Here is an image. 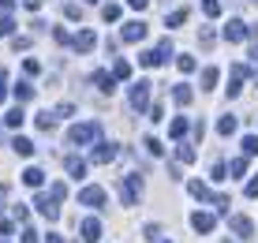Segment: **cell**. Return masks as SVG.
I'll list each match as a JSON object with an SVG mask.
<instances>
[{
    "label": "cell",
    "instance_id": "obj_8",
    "mask_svg": "<svg viewBox=\"0 0 258 243\" xmlns=\"http://www.w3.org/2000/svg\"><path fill=\"white\" fill-rule=\"evenodd\" d=\"M68 45H71L75 52H90L94 45H97V34H94V30H79L75 38H68Z\"/></svg>",
    "mask_w": 258,
    "mask_h": 243
},
{
    "label": "cell",
    "instance_id": "obj_55",
    "mask_svg": "<svg viewBox=\"0 0 258 243\" xmlns=\"http://www.w3.org/2000/svg\"><path fill=\"white\" fill-rule=\"evenodd\" d=\"M254 4H258V0H254Z\"/></svg>",
    "mask_w": 258,
    "mask_h": 243
},
{
    "label": "cell",
    "instance_id": "obj_41",
    "mask_svg": "<svg viewBox=\"0 0 258 243\" xmlns=\"http://www.w3.org/2000/svg\"><path fill=\"white\" fill-rule=\"evenodd\" d=\"M64 15H68V19H83V8H79V4H68Z\"/></svg>",
    "mask_w": 258,
    "mask_h": 243
},
{
    "label": "cell",
    "instance_id": "obj_13",
    "mask_svg": "<svg viewBox=\"0 0 258 243\" xmlns=\"http://www.w3.org/2000/svg\"><path fill=\"white\" fill-rule=\"evenodd\" d=\"M213 224H217L213 213H191V228L195 232H213Z\"/></svg>",
    "mask_w": 258,
    "mask_h": 243
},
{
    "label": "cell",
    "instance_id": "obj_52",
    "mask_svg": "<svg viewBox=\"0 0 258 243\" xmlns=\"http://www.w3.org/2000/svg\"><path fill=\"white\" fill-rule=\"evenodd\" d=\"M45 243H64V239H60L56 232H49V239H45Z\"/></svg>",
    "mask_w": 258,
    "mask_h": 243
},
{
    "label": "cell",
    "instance_id": "obj_4",
    "mask_svg": "<svg viewBox=\"0 0 258 243\" xmlns=\"http://www.w3.org/2000/svg\"><path fill=\"white\" fill-rule=\"evenodd\" d=\"M150 86H154V83H146V79H139V83L131 86L127 101H131V109H135V112H142V109L150 105Z\"/></svg>",
    "mask_w": 258,
    "mask_h": 243
},
{
    "label": "cell",
    "instance_id": "obj_27",
    "mask_svg": "<svg viewBox=\"0 0 258 243\" xmlns=\"http://www.w3.org/2000/svg\"><path fill=\"white\" fill-rule=\"evenodd\" d=\"M165 23H168V26H183V23H187V8H176V12L168 15Z\"/></svg>",
    "mask_w": 258,
    "mask_h": 243
},
{
    "label": "cell",
    "instance_id": "obj_17",
    "mask_svg": "<svg viewBox=\"0 0 258 243\" xmlns=\"http://www.w3.org/2000/svg\"><path fill=\"white\" fill-rule=\"evenodd\" d=\"M94 83H97L101 94H112V90H116V79H112L109 71H94Z\"/></svg>",
    "mask_w": 258,
    "mask_h": 243
},
{
    "label": "cell",
    "instance_id": "obj_14",
    "mask_svg": "<svg viewBox=\"0 0 258 243\" xmlns=\"http://www.w3.org/2000/svg\"><path fill=\"white\" fill-rule=\"evenodd\" d=\"M165 60H168V56H165L161 49H146V52H139V64H142V68H157V64H165Z\"/></svg>",
    "mask_w": 258,
    "mask_h": 243
},
{
    "label": "cell",
    "instance_id": "obj_33",
    "mask_svg": "<svg viewBox=\"0 0 258 243\" xmlns=\"http://www.w3.org/2000/svg\"><path fill=\"white\" fill-rule=\"evenodd\" d=\"M15 97H19V101H30V97H34V86H30V83H19V86H15Z\"/></svg>",
    "mask_w": 258,
    "mask_h": 243
},
{
    "label": "cell",
    "instance_id": "obj_1",
    "mask_svg": "<svg viewBox=\"0 0 258 243\" xmlns=\"http://www.w3.org/2000/svg\"><path fill=\"white\" fill-rule=\"evenodd\" d=\"M101 139V124L90 120V124H75V128L68 131V142L71 146H94V142Z\"/></svg>",
    "mask_w": 258,
    "mask_h": 243
},
{
    "label": "cell",
    "instance_id": "obj_47",
    "mask_svg": "<svg viewBox=\"0 0 258 243\" xmlns=\"http://www.w3.org/2000/svg\"><path fill=\"white\" fill-rule=\"evenodd\" d=\"M52 38H56L60 45H68V30H64V26H56V30H52Z\"/></svg>",
    "mask_w": 258,
    "mask_h": 243
},
{
    "label": "cell",
    "instance_id": "obj_21",
    "mask_svg": "<svg viewBox=\"0 0 258 243\" xmlns=\"http://www.w3.org/2000/svg\"><path fill=\"white\" fill-rule=\"evenodd\" d=\"M213 41H217L213 26H199V45H202V49H213Z\"/></svg>",
    "mask_w": 258,
    "mask_h": 243
},
{
    "label": "cell",
    "instance_id": "obj_16",
    "mask_svg": "<svg viewBox=\"0 0 258 243\" xmlns=\"http://www.w3.org/2000/svg\"><path fill=\"white\" fill-rule=\"evenodd\" d=\"M64 168H68V176H75V179L86 176V161L83 157H64Z\"/></svg>",
    "mask_w": 258,
    "mask_h": 243
},
{
    "label": "cell",
    "instance_id": "obj_29",
    "mask_svg": "<svg viewBox=\"0 0 258 243\" xmlns=\"http://www.w3.org/2000/svg\"><path fill=\"white\" fill-rule=\"evenodd\" d=\"M23 120H26V116H23V109H12V112L4 116V124H8V128H23Z\"/></svg>",
    "mask_w": 258,
    "mask_h": 243
},
{
    "label": "cell",
    "instance_id": "obj_6",
    "mask_svg": "<svg viewBox=\"0 0 258 243\" xmlns=\"http://www.w3.org/2000/svg\"><path fill=\"white\" fill-rule=\"evenodd\" d=\"M116 154H120V150L112 146V142H101V139H97V146H94L90 161H94V165H109V161H116Z\"/></svg>",
    "mask_w": 258,
    "mask_h": 243
},
{
    "label": "cell",
    "instance_id": "obj_18",
    "mask_svg": "<svg viewBox=\"0 0 258 243\" xmlns=\"http://www.w3.org/2000/svg\"><path fill=\"white\" fill-rule=\"evenodd\" d=\"M12 150H15L19 157H30V154H34V142L23 139V135H15V139H12Z\"/></svg>",
    "mask_w": 258,
    "mask_h": 243
},
{
    "label": "cell",
    "instance_id": "obj_23",
    "mask_svg": "<svg viewBox=\"0 0 258 243\" xmlns=\"http://www.w3.org/2000/svg\"><path fill=\"white\" fill-rule=\"evenodd\" d=\"M195 157H199V154H195V146H187V142H180V146H176V161H183V165H191Z\"/></svg>",
    "mask_w": 258,
    "mask_h": 243
},
{
    "label": "cell",
    "instance_id": "obj_38",
    "mask_svg": "<svg viewBox=\"0 0 258 243\" xmlns=\"http://www.w3.org/2000/svg\"><path fill=\"white\" fill-rule=\"evenodd\" d=\"M243 195H247V199H258V176H251V179H247Z\"/></svg>",
    "mask_w": 258,
    "mask_h": 243
},
{
    "label": "cell",
    "instance_id": "obj_24",
    "mask_svg": "<svg viewBox=\"0 0 258 243\" xmlns=\"http://www.w3.org/2000/svg\"><path fill=\"white\" fill-rule=\"evenodd\" d=\"M243 157H258V135H243Z\"/></svg>",
    "mask_w": 258,
    "mask_h": 243
},
{
    "label": "cell",
    "instance_id": "obj_15",
    "mask_svg": "<svg viewBox=\"0 0 258 243\" xmlns=\"http://www.w3.org/2000/svg\"><path fill=\"white\" fill-rule=\"evenodd\" d=\"M191 97H195V90H191L187 83H176V86H172V101H176V105H191Z\"/></svg>",
    "mask_w": 258,
    "mask_h": 243
},
{
    "label": "cell",
    "instance_id": "obj_34",
    "mask_svg": "<svg viewBox=\"0 0 258 243\" xmlns=\"http://www.w3.org/2000/svg\"><path fill=\"white\" fill-rule=\"evenodd\" d=\"M52 116H56V120H68V116H75V105H56Z\"/></svg>",
    "mask_w": 258,
    "mask_h": 243
},
{
    "label": "cell",
    "instance_id": "obj_36",
    "mask_svg": "<svg viewBox=\"0 0 258 243\" xmlns=\"http://www.w3.org/2000/svg\"><path fill=\"white\" fill-rule=\"evenodd\" d=\"M49 195H52L56 202H64V199H68V187H64V184H52V187H49Z\"/></svg>",
    "mask_w": 258,
    "mask_h": 243
},
{
    "label": "cell",
    "instance_id": "obj_20",
    "mask_svg": "<svg viewBox=\"0 0 258 243\" xmlns=\"http://www.w3.org/2000/svg\"><path fill=\"white\" fill-rule=\"evenodd\" d=\"M187 128H191V124L183 120V116H176V120L168 124V135H172V139H183V135H187Z\"/></svg>",
    "mask_w": 258,
    "mask_h": 243
},
{
    "label": "cell",
    "instance_id": "obj_48",
    "mask_svg": "<svg viewBox=\"0 0 258 243\" xmlns=\"http://www.w3.org/2000/svg\"><path fill=\"white\" fill-rule=\"evenodd\" d=\"M12 49H15V52H19V49H30V38H15V41H12Z\"/></svg>",
    "mask_w": 258,
    "mask_h": 243
},
{
    "label": "cell",
    "instance_id": "obj_49",
    "mask_svg": "<svg viewBox=\"0 0 258 243\" xmlns=\"http://www.w3.org/2000/svg\"><path fill=\"white\" fill-rule=\"evenodd\" d=\"M12 8H15V0H0V15H8Z\"/></svg>",
    "mask_w": 258,
    "mask_h": 243
},
{
    "label": "cell",
    "instance_id": "obj_54",
    "mask_svg": "<svg viewBox=\"0 0 258 243\" xmlns=\"http://www.w3.org/2000/svg\"><path fill=\"white\" fill-rule=\"evenodd\" d=\"M86 4H97V0H86Z\"/></svg>",
    "mask_w": 258,
    "mask_h": 243
},
{
    "label": "cell",
    "instance_id": "obj_28",
    "mask_svg": "<svg viewBox=\"0 0 258 243\" xmlns=\"http://www.w3.org/2000/svg\"><path fill=\"white\" fill-rule=\"evenodd\" d=\"M101 19H105V23H116V19H120V4H105V8H101Z\"/></svg>",
    "mask_w": 258,
    "mask_h": 243
},
{
    "label": "cell",
    "instance_id": "obj_10",
    "mask_svg": "<svg viewBox=\"0 0 258 243\" xmlns=\"http://www.w3.org/2000/svg\"><path fill=\"white\" fill-rule=\"evenodd\" d=\"M146 30H150V26L142 23V19H131V23H123L120 38H123V41H142V38H146Z\"/></svg>",
    "mask_w": 258,
    "mask_h": 243
},
{
    "label": "cell",
    "instance_id": "obj_25",
    "mask_svg": "<svg viewBox=\"0 0 258 243\" xmlns=\"http://www.w3.org/2000/svg\"><path fill=\"white\" fill-rule=\"evenodd\" d=\"M232 131H236V116H221V120H217V135H225V139H228Z\"/></svg>",
    "mask_w": 258,
    "mask_h": 243
},
{
    "label": "cell",
    "instance_id": "obj_7",
    "mask_svg": "<svg viewBox=\"0 0 258 243\" xmlns=\"http://www.w3.org/2000/svg\"><path fill=\"white\" fill-rule=\"evenodd\" d=\"M34 206H38V213H41V217H49V221H56V217H60V206H56V199H52V195H45V191H41L38 199H34Z\"/></svg>",
    "mask_w": 258,
    "mask_h": 243
},
{
    "label": "cell",
    "instance_id": "obj_30",
    "mask_svg": "<svg viewBox=\"0 0 258 243\" xmlns=\"http://www.w3.org/2000/svg\"><path fill=\"white\" fill-rule=\"evenodd\" d=\"M34 124H38L41 131H52V128H56V116H52V112H41V116H38Z\"/></svg>",
    "mask_w": 258,
    "mask_h": 243
},
{
    "label": "cell",
    "instance_id": "obj_45",
    "mask_svg": "<svg viewBox=\"0 0 258 243\" xmlns=\"http://www.w3.org/2000/svg\"><path fill=\"white\" fill-rule=\"evenodd\" d=\"M23 243H41V239H38V232H34V228H23Z\"/></svg>",
    "mask_w": 258,
    "mask_h": 243
},
{
    "label": "cell",
    "instance_id": "obj_37",
    "mask_svg": "<svg viewBox=\"0 0 258 243\" xmlns=\"http://www.w3.org/2000/svg\"><path fill=\"white\" fill-rule=\"evenodd\" d=\"M0 34L12 38V34H15V19H8V15H4V19H0Z\"/></svg>",
    "mask_w": 258,
    "mask_h": 243
},
{
    "label": "cell",
    "instance_id": "obj_9",
    "mask_svg": "<svg viewBox=\"0 0 258 243\" xmlns=\"http://www.w3.org/2000/svg\"><path fill=\"white\" fill-rule=\"evenodd\" d=\"M79 202L83 206H105V187H97V184H90V187H83V191H79Z\"/></svg>",
    "mask_w": 258,
    "mask_h": 243
},
{
    "label": "cell",
    "instance_id": "obj_5",
    "mask_svg": "<svg viewBox=\"0 0 258 243\" xmlns=\"http://www.w3.org/2000/svg\"><path fill=\"white\" fill-rule=\"evenodd\" d=\"M228 228H232L239 239H254V221L243 217V213H232V217H228Z\"/></svg>",
    "mask_w": 258,
    "mask_h": 243
},
{
    "label": "cell",
    "instance_id": "obj_43",
    "mask_svg": "<svg viewBox=\"0 0 258 243\" xmlns=\"http://www.w3.org/2000/svg\"><path fill=\"white\" fill-rule=\"evenodd\" d=\"M213 179H217V184H221V179H228V172H225V165H221V161H217V165H213V172H210Z\"/></svg>",
    "mask_w": 258,
    "mask_h": 243
},
{
    "label": "cell",
    "instance_id": "obj_26",
    "mask_svg": "<svg viewBox=\"0 0 258 243\" xmlns=\"http://www.w3.org/2000/svg\"><path fill=\"white\" fill-rule=\"evenodd\" d=\"M112 79H116V83L120 79H131V64L127 60H116V64H112Z\"/></svg>",
    "mask_w": 258,
    "mask_h": 243
},
{
    "label": "cell",
    "instance_id": "obj_22",
    "mask_svg": "<svg viewBox=\"0 0 258 243\" xmlns=\"http://www.w3.org/2000/svg\"><path fill=\"white\" fill-rule=\"evenodd\" d=\"M217 79H221L217 68H202V90H213V86H217Z\"/></svg>",
    "mask_w": 258,
    "mask_h": 243
},
{
    "label": "cell",
    "instance_id": "obj_50",
    "mask_svg": "<svg viewBox=\"0 0 258 243\" xmlns=\"http://www.w3.org/2000/svg\"><path fill=\"white\" fill-rule=\"evenodd\" d=\"M23 8H26V12H38V8H41V0H23Z\"/></svg>",
    "mask_w": 258,
    "mask_h": 243
},
{
    "label": "cell",
    "instance_id": "obj_3",
    "mask_svg": "<svg viewBox=\"0 0 258 243\" xmlns=\"http://www.w3.org/2000/svg\"><path fill=\"white\" fill-rule=\"evenodd\" d=\"M139 195H142V176H139V172L123 176V187H120V199H123V206H135V202H139Z\"/></svg>",
    "mask_w": 258,
    "mask_h": 243
},
{
    "label": "cell",
    "instance_id": "obj_2",
    "mask_svg": "<svg viewBox=\"0 0 258 243\" xmlns=\"http://www.w3.org/2000/svg\"><path fill=\"white\" fill-rule=\"evenodd\" d=\"M187 191H191L199 202H213V206H217V213H228V195H213L206 184H199V179H191Z\"/></svg>",
    "mask_w": 258,
    "mask_h": 243
},
{
    "label": "cell",
    "instance_id": "obj_12",
    "mask_svg": "<svg viewBox=\"0 0 258 243\" xmlns=\"http://www.w3.org/2000/svg\"><path fill=\"white\" fill-rule=\"evenodd\" d=\"M225 38H228V41H243V38H247V23H243V19H228Z\"/></svg>",
    "mask_w": 258,
    "mask_h": 243
},
{
    "label": "cell",
    "instance_id": "obj_51",
    "mask_svg": "<svg viewBox=\"0 0 258 243\" xmlns=\"http://www.w3.org/2000/svg\"><path fill=\"white\" fill-rule=\"evenodd\" d=\"M127 4H131V8H135V12H142V8H146V4H150V0H127Z\"/></svg>",
    "mask_w": 258,
    "mask_h": 243
},
{
    "label": "cell",
    "instance_id": "obj_53",
    "mask_svg": "<svg viewBox=\"0 0 258 243\" xmlns=\"http://www.w3.org/2000/svg\"><path fill=\"white\" fill-rule=\"evenodd\" d=\"M251 60H254V68H258V45H254V49H251Z\"/></svg>",
    "mask_w": 258,
    "mask_h": 243
},
{
    "label": "cell",
    "instance_id": "obj_40",
    "mask_svg": "<svg viewBox=\"0 0 258 243\" xmlns=\"http://www.w3.org/2000/svg\"><path fill=\"white\" fill-rule=\"evenodd\" d=\"M176 68H180V71H195V56H180V60H176Z\"/></svg>",
    "mask_w": 258,
    "mask_h": 243
},
{
    "label": "cell",
    "instance_id": "obj_39",
    "mask_svg": "<svg viewBox=\"0 0 258 243\" xmlns=\"http://www.w3.org/2000/svg\"><path fill=\"white\" fill-rule=\"evenodd\" d=\"M239 83H243V79H239V75H232V83H228V97H239V90H243Z\"/></svg>",
    "mask_w": 258,
    "mask_h": 243
},
{
    "label": "cell",
    "instance_id": "obj_11",
    "mask_svg": "<svg viewBox=\"0 0 258 243\" xmlns=\"http://www.w3.org/2000/svg\"><path fill=\"white\" fill-rule=\"evenodd\" d=\"M79 232H83V243H97V239H101V221L86 217L83 224H79Z\"/></svg>",
    "mask_w": 258,
    "mask_h": 243
},
{
    "label": "cell",
    "instance_id": "obj_56",
    "mask_svg": "<svg viewBox=\"0 0 258 243\" xmlns=\"http://www.w3.org/2000/svg\"><path fill=\"white\" fill-rule=\"evenodd\" d=\"M225 243H228V239H225Z\"/></svg>",
    "mask_w": 258,
    "mask_h": 243
},
{
    "label": "cell",
    "instance_id": "obj_35",
    "mask_svg": "<svg viewBox=\"0 0 258 243\" xmlns=\"http://www.w3.org/2000/svg\"><path fill=\"white\" fill-rule=\"evenodd\" d=\"M146 150H150V154H154V157H161V154H165V146H161V142L154 139V135H150V139H146Z\"/></svg>",
    "mask_w": 258,
    "mask_h": 243
},
{
    "label": "cell",
    "instance_id": "obj_31",
    "mask_svg": "<svg viewBox=\"0 0 258 243\" xmlns=\"http://www.w3.org/2000/svg\"><path fill=\"white\" fill-rule=\"evenodd\" d=\"M225 172H232V176H243L247 172V157H236V161H228V168Z\"/></svg>",
    "mask_w": 258,
    "mask_h": 243
},
{
    "label": "cell",
    "instance_id": "obj_32",
    "mask_svg": "<svg viewBox=\"0 0 258 243\" xmlns=\"http://www.w3.org/2000/svg\"><path fill=\"white\" fill-rule=\"evenodd\" d=\"M202 12H206L210 19H217L221 15V0H202Z\"/></svg>",
    "mask_w": 258,
    "mask_h": 243
},
{
    "label": "cell",
    "instance_id": "obj_42",
    "mask_svg": "<svg viewBox=\"0 0 258 243\" xmlns=\"http://www.w3.org/2000/svg\"><path fill=\"white\" fill-rule=\"evenodd\" d=\"M142 232H146V239H150V243H154V239H161V228H157V224H146Z\"/></svg>",
    "mask_w": 258,
    "mask_h": 243
},
{
    "label": "cell",
    "instance_id": "obj_46",
    "mask_svg": "<svg viewBox=\"0 0 258 243\" xmlns=\"http://www.w3.org/2000/svg\"><path fill=\"white\" fill-rule=\"evenodd\" d=\"M8 97V71H0V101Z\"/></svg>",
    "mask_w": 258,
    "mask_h": 243
},
{
    "label": "cell",
    "instance_id": "obj_44",
    "mask_svg": "<svg viewBox=\"0 0 258 243\" xmlns=\"http://www.w3.org/2000/svg\"><path fill=\"white\" fill-rule=\"evenodd\" d=\"M23 71H26V75H38V71H41V64H38V60H26V64H23Z\"/></svg>",
    "mask_w": 258,
    "mask_h": 243
},
{
    "label": "cell",
    "instance_id": "obj_19",
    "mask_svg": "<svg viewBox=\"0 0 258 243\" xmlns=\"http://www.w3.org/2000/svg\"><path fill=\"white\" fill-rule=\"evenodd\" d=\"M23 184H26V187H41V184H45V172L30 165V168H26V172H23Z\"/></svg>",
    "mask_w": 258,
    "mask_h": 243
}]
</instances>
